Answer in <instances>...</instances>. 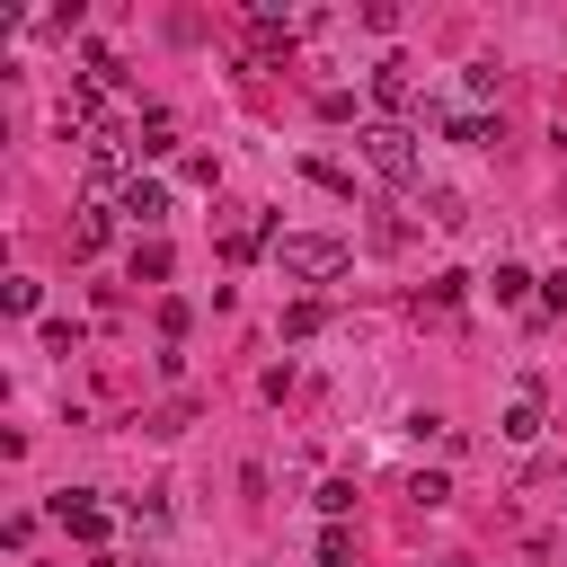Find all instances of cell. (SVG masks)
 <instances>
[{
  "mask_svg": "<svg viewBox=\"0 0 567 567\" xmlns=\"http://www.w3.org/2000/svg\"><path fill=\"white\" fill-rule=\"evenodd\" d=\"M275 266H284L292 284H328V275H346V239H328V230H284V239H275Z\"/></svg>",
  "mask_w": 567,
  "mask_h": 567,
  "instance_id": "cell-1",
  "label": "cell"
},
{
  "mask_svg": "<svg viewBox=\"0 0 567 567\" xmlns=\"http://www.w3.org/2000/svg\"><path fill=\"white\" fill-rule=\"evenodd\" d=\"M354 142H363V168H372V177H390V186L416 177V133H408V124H363Z\"/></svg>",
  "mask_w": 567,
  "mask_h": 567,
  "instance_id": "cell-2",
  "label": "cell"
},
{
  "mask_svg": "<svg viewBox=\"0 0 567 567\" xmlns=\"http://www.w3.org/2000/svg\"><path fill=\"white\" fill-rule=\"evenodd\" d=\"M372 97H381V124H399L408 106H416V71L390 53V62H372Z\"/></svg>",
  "mask_w": 567,
  "mask_h": 567,
  "instance_id": "cell-3",
  "label": "cell"
},
{
  "mask_svg": "<svg viewBox=\"0 0 567 567\" xmlns=\"http://www.w3.org/2000/svg\"><path fill=\"white\" fill-rule=\"evenodd\" d=\"M124 168H133V142H124L115 124H89V177H97V186H115ZM124 186H133V177H124Z\"/></svg>",
  "mask_w": 567,
  "mask_h": 567,
  "instance_id": "cell-4",
  "label": "cell"
},
{
  "mask_svg": "<svg viewBox=\"0 0 567 567\" xmlns=\"http://www.w3.org/2000/svg\"><path fill=\"white\" fill-rule=\"evenodd\" d=\"M53 523H62L71 540H89V549L106 540V505H97V496H53Z\"/></svg>",
  "mask_w": 567,
  "mask_h": 567,
  "instance_id": "cell-5",
  "label": "cell"
},
{
  "mask_svg": "<svg viewBox=\"0 0 567 567\" xmlns=\"http://www.w3.org/2000/svg\"><path fill=\"white\" fill-rule=\"evenodd\" d=\"M115 213H124V221H142V230H151V221H159V213H168V186H159V177H133V186H124V204H115Z\"/></svg>",
  "mask_w": 567,
  "mask_h": 567,
  "instance_id": "cell-6",
  "label": "cell"
},
{
  "mask_svg": "<svg viewBox=\"0 0 567 567\" xmlns=\"http://www.w3.org/2000/svg\"><path fill=\"white\" fill-rule=\"evenodd\" d=\"M266 239H275V221H266V213H239V221H230V230H221V257H230V266H239V257H257V248H266Z\"/></svg>",
  "mask_w": 567,
  "mask_h": 567,
  "instance_id": "cell-7",
  "label": "cell"
},
{
  "mask_svg": "<svg viewBox=\"0 0 567 567\" xmlns=\"http://www.w3.org/2000/svg\"><path fill=\"white\" fill-rule=\"evenodd\" d=\"M106 230H115V204H89V213L71 221V257H97V248H106Z\"/></svg>",
  "mask_w": 567,
  "mask_h": 567,
  "instance_id": "cell-8",
  "label": "cell"
},
{
  "mask_svg": "<svg viewBox=\"0 0 567 567\" xmlns=\"http://www.w3.org/2000/svg\"><path fill=\"white\" fill-rule=\"evenodd\" d=\"M540 434V390H514L505 399V443H532Z\"/></svg>",
  "mask_w": 567,
  "mask_h": 567,
  "instance_id": "cell-9",
  "label": "cell"
},
{
  "mask_svg": "<svg viewBox=\"0 0 567 567\" xmlns=\"http://www.w3.org/2000/svg\"><path fill=\"white\" fill-rule=\"evenodd\" d=\"M425 221H434V230H461V221H470L461 186H425Z\"/></svg>",
  "mask_w": 567,
  "mask_h": 567,
  "instance_id": "cell-10",
  "label": "cell"
},
{
  "mask_svg": "<svg viewBox=\"0 0 567 567\" xmlns=\"http://www.w3.org/2000/svg\"><path fill=\"white\" fill-rule=\"evenodd\" d=\"M443 142H470V151H478V142H496V124H487L478 106H461V115H443Z\"/></svg>",
  "mask_w": 567,
  "mask_h": 567,
  "instance_id": "cell-11",
  "label": "cell"
},
{
  "mask_svg": "<svg viewBox=\"0 0 567 567\" xmlns=\"http://www.w3.org/2000/svg\"><path fill=\"white\" fill-rule=\"evenodd\" d=\"M133 284H168V239H133Z\"/></svg>",
  "mask_w": 567,
  "mask_h": 567,
  "instance_id": "cell-12",
  "label": "cell"
},
{
  "mask_svg": "<svg viewBox=\"0 0 567 567\" xmlns=\"http://www.w3.org/2000/svg\"><path fill=\"white\" fill-rule=\"evenodd\" d=\"M133 151H142V159H159V151H177V124H168V115H142V133H133Z\"/></svg>",
  "mask_w": 567,
  "mask_h": 567,
  "instance_id": "cell-13",
  "label": "cell"
},
{
  "mask_svg": "<svg viewBox=\"0 0 567 567\" xmlns=\"http://www.w3.org/2000/svg\"><path fill=\"white\" fill-rule=\"evenodd\" d=\"M487 284H496V301H505V310H523V301H532V284H540V275H523V266H496V275H487Z\"/></svg>",
  "mask_w": 567,
  "mask_h": 567,
  "instance_id": "cell-14",
  "label": "cell"
},
{
  "mask_svg": "<svg viewBox=\"0 0 567 567\" xmlns=\"http://www.w3.org/2000/svg\"><path fill=\"white\" fill-rule=\"evenodd\" d=\"M319 328H328L319 301H292V310H284V337H319Z\"/></svg>",
  "mask_w": 567,
  "mask_h": 567,
  "instance_id": "cell-15",
  "label": "cell"
},
{
  "mask_svg": "<svg viewBox=\"0 0 567 567\" xmlns=\"http://www.w3.org/2000/svg\"><path fill=\"white\" fill-rule=\"evenodd\" d=\"M319 514L346 523V514H354V478H328V487H319Z\"/></svg>",
  "mask_w": 567,
  "mask_h": 567,
  "instance_id": "cell-16",
  "label": "cell"
},
{
  "mask_svg": "<svg viewBox=\"0 0 567 567\" xmlns=\"http://www.w3.org/2000/svg\"><path fill=\"white\" fill-rule=\"evenodd\" d=\"M408 496H416V505H443V496H452V478H443V470H416V478H408Z\"/></svg>",
  "mask_w": 567,
  "mask_h": 567,
  "instance_id": "cell-17",
  "label": "cell"
},
{
  "mask_svg": "<svg viewBox=\"0 0 567 567\" xmlns=\"http://www.w3.org/2000/svg\"><path fill=\"white\" fill-rule=\"evenodd\" d=\"M461 89H470V106H478V97H496V62H470V71H461Z\"/></svg>",
  "mask_w": 567,
  "mask_h": 567,
  "instance_id": "cell-18",
  "label": "cell"
},
{
  "mask_svg": "<svg viewBox=\"0 0 567 567\" xmlns=\"http://www.w3.org/2000/svg\"><path fill=\"white\" fill-rule=\"evenodd\" d=\"M0 301H9L18 319H27V310H35V275H9V284H0Z\"/></svg>",
  "mask_w": 567,
  "mask_h": 567,
  "instance_id": "cell-19",
  "label": "cell"
},
{
  "mask_svg": "<svg viewBox=\"0 0 567 567\" xmlns=\"http://www.w3.org/2000/svg\"><path fill=\"white\" fill-rule=\"evenodd\" d=\"M540 310H567V275H540Z\"/></svg>",
  "mask_w": 567,
  "mask_h": 567,
  "instance_id": "cell-20",
  "label": "cell"
},
{
  "mask_svg": "<svg viewBox=\"0 0 567 567\" xmlns=\"http://www.w3.org/2000/svg\"><path fill=\"white\" fill-rule=\"evenodd\" d=\"M443 567H478V558H443Z\"/></svg>",
  "mask_w": 567,
  "mask_h": 567,
  "instance_id": "cell-21",
  "label": "cell"
}]
</instances>
